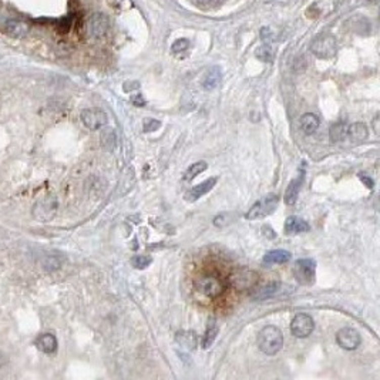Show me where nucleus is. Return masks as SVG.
Segmentation results:
<instances>
[{
  "instance_id": "1",
  "label": "nucleus",
  "mask_w": 380,
  "mask_h": 380,
  "mask_svg": "<svg viewBox=\"0 0 380 380\" xmlns=\"http://www.w3.org/2000/svg\"><path fill=\"white\" fill-rule=\"evenodd\" d=\"M257 345H258L259 350L268 356L276 355L283 346V334H282L281 329L272 326V325L265 326L258 333Z\"/></svg>"
},
{
  "instance_id": "2",
  "label": "nucleus",
  "mask_w": 380,
  "mask_h": 380,
  "mask_svg": "<svg viewBox=\"0 0 380 380\" xmlns=\"http://www.w3.org/2000/svg\"><path fill=\"white\" fill-rule=\"evenodd\" d=\"M195 288L204 297L217 299L225 292L227 283L218 275H202L195 279Z\"/></svg>"
},
{
  "instance_id": "3",
  "label": "nucleus",
  "mask_w": 380,
  "mask_h": 380,
  "mask_svg": "<svg viewBox=\"0 0 380 380\" xmlns=\"http://www.w3.org/2000/svg\"><path fill=\"white\" fill-rule=\"evenodd\" d=\"M293 276L302 285L315 283L316 278V262L311 258L298 259L293 265Z\"/></svg>"
},
{
  "instance_id": "4",
  "label": "nucleus",
  "mask_w": 380,
  "mask_h": 380,
  "mask_svg": "<svg viewBox=\"0 0 380 380\" xmlns=\"http://www.w3.org/2000/svg\"><path fill=\"white\" fill-rule=\"evenodd\" d=\"M311 52L319 59H332L336 54V38L332 34H320L311 43Z\"/></svg>"
},
{
  "instance_id": "5",
  "label": "nucleus",
  "mask_w": 380,
  "mask_h": 380,
  "mask_svg": "<svg viewBox=\"0 0 380 380\" xmlns=\"http://www.w3.org/2000/svg\"><path fill=\"white\" fill-rule=\"evenodd\" d=\"M229 285L236 290L254 289L258 282V274L251 269H238L229 276Z\"/></svg>"
},
{
  "instance_id": "6",
  "label": "nucleus",
  "mask_w": 380,
  "mask_h": 380,
  "mask_svg": "<svg viewBox=\"0 0 380 380\" xmlns=\"http://www.w3.org/2000/svg\"><path fill=\"white\" fill-rule=\"evenodd\" d=\"M278 202H279V197L274 195V194L262 198L261 201L251 206V209L246 214V218L248 220H258V218H264L266 215H271L276 209Z\"/></svg>"
},
{
  "instance_id": "7",
  "label": "nucleus",
  "mask_w": 380,
  "mask_h": 380,
  "mask_svg": "<svg viewBox=\"0 0 380 380\" xmlns=\"http://www.w3.org/2000/svg\"><path fill=\"white\" fill-rule=\"evenodd\" d=\"M315 329V322L309 315L299 313L290 322V332L295 337H308Z\"/></svg>"
},
{
  "instance_id": "8",
  "label": "nucleus",
  "mask_w": 380,
  "mask_h": 380,
  "mask_svg": "<svg viewBox=\"0 0 380 380\" xmlns=\"http://www.w3.org/2000/svg\"><path fill=\"white\" fill-rule=\"evenodd\" d=\"M336 342L342 349L355 350L360 345V334L352 327H343L336 334Z\"/></svg>"
},
{
  "instance_id": "9",
  "label": "nucleus",
  "mask_w": 380,
  "mask_h": 380,
  "mask_svg": "<svg viewBox=\"0 0 380 380\" xmlns=\"http://www.w3.org/2000/svg\"><path fill=\"white\" fill-rule=\"evenodd\" d=\"M81 121L84 122V125L90 130H99L101 127H104L108 121V117L104 111L101 110H84L81 113Z\"/></svg>"
},
{
  "instance_id": "10",
  "label": "nucleus",
  "mask_w": 380,
  "mask_h": 380,
  "mask_svg": "<svg viewBox=\"0 0 380 380\" xmlns=\"http://www.w3.org/2000/svg\"><path fill=\"white\" fill-rule=\"evenodd\" d=\"M87 30H89V34L93 37H103L108 30V17L101 15V13L93 15L87 23Z\"/></svg>"
},
{
  "instance_id": "11",
  "label": "nucleus",
  "mask_w": 380,
  "mask_h": 380,
  "mask_svg": "<svg viewBox=\"0 0 380 380\" xmlns=\"http://www.w3.org/2000/svg\"><path fill=\"white\" fill-rule=\"evenodd\" d=\"M30 30V26L19 19H9L3 24V31L13 38L24 37Z\"/></svg>"
},
{
  "instance_id": "12",
  "label": "nucleus",
  "mask_w": 380,
  "mask_h": 380,
  "mask_svg": "<svg viewBox=\"0 0 380 380\" xmlns=\"http://www.w3.org/2000/svg\"><path fill=\"white\" fill-rule=\"evenodd\" d=\"M56 209H57V201L54 198L49 197L45 198L43 201L37 202L34 214H36V217H37L38 220L49 221L54 217Z\"/></svg>"
},
{
  "instance_id": "13",
  "label": "nucleus",
  "mask_w": 380,
  "mask_h": 380,
  "mask_svg": "<svg viewBox=\"0 0 380 380\" xmlns=\"http://www.w3.org/2000/svg\"><path fill=\"white\" fill-rule=\"evenodd\" d=\"M215 184H217V178H209V180H206L204 183L198 184L195 187H192L187 194H185V201H197L198 198H201L202 195H205L206 192H209V191L213 190L214 187H215Z\"/></svg>"
},
{
  "instance_id": "14",
  "label": "nucleus",
  "mask_w": 380,
  "mask_h": 380,
  "mask_svg": "<svg viewBox=\"0 0 380 380\" xmlns=\"http://www.w3.org/2000/svg\"><path fill=\"white\" fill-rule=\"evenodd\" d=\"M221 69L220 67H211L205 71V74L201 80V84H202V89L205 92H213L215 90L221 83Z\"/></svg>"
},
{
  "instance_id": "15",
  "label": "nucleus",
  "mask_w": 380,
  "mask_h": 380,
  "mask_svg": "<svg viewBox=\"0 0 380 380\" xmlns=\"http://www.w3.org/2000/svg\"><path fill=\"white\" fill-rule=\"evenodd\" d=\"M304 178H305V171L302 170L301 171V174L298 175L297 178H293L288 185V190L285 192V202L288 204V205H293L295 202H297L298 195H299V190H301V185L304 183Z\"/></svg>"
},
{
  "instance_id": "16",
  "label": "nucleus",
  "mask_w": 380,
  "mask_h": 380,
  "mask_svg": "<svg viewBox=\"0 0 380 380\" xmlns=\"http://www.w3.org/2000/svg\"><path fill=\"white\" fill-rule=\"evenodd\" d=\"M177 343L185 350H194L198 346V336L192 330H181L175 334Z\"/></svg>"
},
{
  "instance_id": "17",
  "label": "nucleus",
  "mask_w": 380,
  "mask_h": 380,
  "mask_svg": "<svg viewBox=\"0 0 380 380\" xmlns=\"http://www.w3.org/2000/svg\"><path fill=\"white\" fill-rule=\"evenodd\" d=\"M309 231V224L299 217H289L285 221V234H301V232H308Z\"/></svg>"
},
{
  "instance_id": "18",
  "label": "nucleus",
  "mask_w": 380,
  "mask_h": 380,
  "mask_svg": "<svg viewBox=\"0 0 380 380\" xmlns=\"http://www.w3.org/2000/svg\"><path fill=\"white\" fill-rule=\"evenodd\" d=\"M36 346L43 353H54L57 349V339L52 333H43L36 339Z\"/></svg>"
},
{
  "instance_id": "19",
  "label": "nucleus",
  "mask_w": 380,
  "mask_h": 380,
  "mask_svg": "<svg viewBox=\"0 0 380 380\" xmlns=\"http://www.w3.org/2000/svg\"><path fill=\"white\" fill-rule=\"evenodd\" d=\"M279 288H281V283L278 282H272V283H268L266 286H262V288L254 290L252 293V298L257 299V301H264V299H269V298L275 297L278 292H279Z\"/></svg>"
},
{
  "instance_id": "20",
  "label": "nucleus",
  "mask_w": 380,
  "mask_h": 380,
  "mask_svg": "<svg viewBox=\"0 0 380 380\" xmlns=\"http://www.w3.org/2000/svg\"><path fill=\"white\" fill-rule=\"evenodd\" d=\"M290 252L285 251V249H274L269 251L264 257V262L265 264H286L290 261Z\"/></svg>"
},
{
  "instance_id": "21",
  "label": "nucleus",
  "mask_w": 380,
  "mask_h": 380,
  "mask_svg": "<svg viewBox=\"0 0 380 380\" xmlns=\"http://www.w3.org/2000/svg\"><path fill=\"white\" fill-rule=\"evenodd\" d=\"M319 127V118L312 113H306L301 117V129L305 134H313Z\"/></svg>"
},
{
  "instance_id": "22",
  "label": "nucleus",
  "mask_w": 380,
  "mask_h": 380,
  "mask_svg": "<svg viewBox=\"0 0 380 380\" xmlns=\"http://www.w3.org/2000/svg\"><path fill=\"white\" fill-rule=\"evenodd\" d=\"M367 127L363 122H353L352 125L348 127V136H349L353 141H365L367 138Z\"/></svg>"
},
{
  "instance_id": "23",
  "label": "nucleus",
  "mask_w": 380,
  "mask_h": 380,
  "mask_svg": "<svg viewBox=\"0 0 380 380\" xmlns=\"http://www.w3.org/2000/svg\"><path fill=\"white\" fill-rule=\"evenodd\" d=\"M348 136V125L345 122H337L330 127V131H329V137L334 143H339V141H343Z\"/></svg>"
},
{
  "instance_id": "24",
  "label": "nucleus",
  "mask_w": 380,
  "mask_h": 380,
  "mask_svg": "<svg viewBox=\"0 0 380 380\" xmlns=\"http://www.w3.org/2000/svg\"><path fill=\"white\" fill-rule=\"evenodd\" d=\"M206 168H208V164H206L205 161H198V162L191 164L190 168H188V170L185 171V174H184V180H187V181L194 180L198 174L204 173Z\"/></svg>"
},
{
  "instance_id": "25",
  "label": "nucleus",
  "mask_w": 380,
  "mask_h": 380,
  "mask_svg": "<svg viewBox=\"0 0 380 380\" xmlns=\"http://www.w3.org/2000/svg\"><path fill=\"white\" fill-rule=\"evenodd\" d=\"M218 334V325L215 322H211L208 327H206V332L204 334V339H202V348L204 349H209L213 346L214 341Z\"/></svg>"
},
{
  "instance_id": "26",
  "label": "nucleus",
  "mask_w": 380,
  "mask_h": 380,
  "mask_svg": "<svg viewBox=\"0 0 380 380\" xmlns=\"http://www.w3.org/2000/svg\"><path fill=\"white\" fill-rule=\"evenodd\" d=\"M255 56L257 59L261 61H265V63H271L274 60V49L271 47V45H266L264 43L262 46H259L255 52Z\"/></svg>"
},
{
  "instance_id": "27",
  "label": "nucleus",
  "mask_w": 380,
  "mask_h": 380,
  "mask_svg": "<svg viewBox=\"0 0 380 380\" xmlns=\"http://www.w3.org/2000/svg\"><path fill=\"white\" fill-rule=\"evenodd\" d=\"M152 262L151 257H147V255H136L133 261H131V264L134 268H137V269H144L147 266L150 265Z\"/></svg>"
},
{
  "instance_id": "28",
  "label": "nucleus",
  "mask_w": 380,
  "mask_h": 380,
  "mask_svg": "<svg viewBox=\"0 0 380 380\" xmlns=\"http://www.w3.org/2000/svg\"><path fill=\"white\" fill-rule=\"evenodd\" d=\"M188 46H190V41L187 38H178V40H175L174 43H173L171 52L174 54L183 53V52H185L188 49Z\"/></svg>"
},
{
  "instance_id": "29",
  "label": "nucleus",
  "mask_w": 380,
  "mask_h": 380,
  "mask_svg": "<svg viewBox=\"0 0 380 380\" xmlns=\"http://www.w3.org/2000/svg\"><path fill=\"white\" fill-rule=\"evenodd\" d=\"M261 38L264 40V43L266 45H272L275 41V33H272V29L271 27H262V30H261Z\"/></svg>"
},
{
  "instance_id": "30",
  "label": "nucleus",
  "mask_w": 380,
  "mask_h": 380,
  "mask_svg": "<svg viewBox=\"0 0 380 380\" xmlns=\"http://www.w3.org/2000/svg\"><path fill=\"white\" fill-rule=\"evenodd\" d=\"M161 127V122L158 120H152V118H147L144 121V131L145 133H151L155 131Z\"/></svg>"
},
{
  "instance_id": "31",
  "label": "nucleus",
  "mask_w": 380,
  "mask_h": 380,
  "mask_svg": "<svg viewBox=\"0 0 380 380\" xmlns=\"http://www.w3.org/2000/svg\"><path fill=\"white\" fill-rule=\"evenodd\" d=\"M131 103L137 107L145 106V100L141 94H136V96H133V97H131Z\"/></svg>"
},
{
  "instance_id": "32",
  "label": "nucleus",
  "mask_w": 380,
  "mask_h": 380,
  "mask_svg": "<svg viewBox=\"0 0 380 380\" xmlns=\"http://www.w3.org/2000/svg\"><path fill=\"white\" fill-rule=\"evenodd\" d=\"M140 87V84L137 81H133V83H125L124 84V92H131V90H134V89H138Z\"/></svg>"
},
{
  "instance_id": "33",
  "label": "nucleus",
  "mask_w": 380,
  "mask_h": 380,
  "mask_svg": "<svg viewBox=\"0 0 380 380\" xmlns=\"http://www.w3.org/2000/svg\"><path fill=\"white\" fill-rule=\"evenodd\" d=\"M359 177H360V180H362V181L366 184V187H367V188H373V180H372V178H367V177H365L363 174H360Z\"/></svg>"
},
{
  "instance_id": "34",
  "label": "nucleus",
  "mask_w": 380,
  "mask_h": 380,
  "mask_svg": "<svg viewBox=\"0 0 380 380\" xmlns=\"http://www.w3.org/2000/svg\"><path fill=\"white\" fill-rule=\"evenodd\" d=\"M373 130H374L376 134H379V115H376L374 120H373Z\"/></svg>"
},
{
  "instance_id": "35",
  "label": "nucleus",
  "mask_w": 380,
  "mask_h": 380,
  "mask_svg": "<svg viewBox=\"0 0 380 380\" xmlns=\"http://www.w3.org/2000/svg\"><path fill=\"white\" fill-rule=\"evenodd\" d=\"M190 2L195 6H204L205 3H208V0H190Z\"/></svg>"
},
{
  "instance_id": "36",
  "label": "nucleus",
  "mask_w": 380,
  "mask_h": 380,
  "mask_svg": "<svg viewBox=\"0 0 380 380\" xmlns=\"http://www.w3.org/2000/svg\"><path fill=\"white\" fill-rule=\"evenodd\" d=\"M363 2H367V3H374V2H377V0H363Z\"/></svg>"
}]
</instances>
